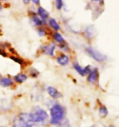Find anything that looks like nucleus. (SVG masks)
Here are the masks:
<instances>
[{
    "mask_svg": "<svg viewBox=\"0 0 119 127\" xmlns=\"http://www.w3.org/2000/svg\"><path fill=\"white\" fill-rule=\"evenodd\" d=\"M99 79V71L96 68L92 69L87 75V81L90 84H95Z\"/></svg>",
    "mask_w": 119,
    "mask_h": 127,
    "instance_id": "6",
    "label": "nucleus"
},
{
    "mask_svg": "<svg viewBox=\"0 0 119 127\" xmlns=\"http://www.w3.org/2000/svg\"><path fill=\"white\" fill-rule=\"evenodd\" d=\"M109 127H115V126H113V125H109Z\"/></svg>",
    "mask_w": 119,
    "mask_h": 127,
    "instance_id": "25",
    "label": "nucleus"
},
{
    "mask_svg": "<svg viewBox=\"0 0 119 127\" xmlns=\"http://www.w3.org/2000/svg\"><path fill=\"white\" fill-rule=\"evenodd\" d=\"M54 39H55L56 41V42H58L59 44H63V43H64V38L62 37V35H61L60 34L56 33L55 34H54Z\"/></svg>",
    "mask_w": 119,
    "mask_h": 127,
    "instance_id": "15",
    "label": "nucleus"
},
{
    "mask_svg": "<svg viewBox=\"0 0 119 127\" xmlns=\"http://www.w3.org/2000/svg\"><path fill=\"white\" fill-rule=\"evenodd\" d=\"M0 85L2 87H9L13 85V80L10 77H2L0 79Z\"/></svg>",
    "mask_w": 119,
    "mask_h": 127,
    "instance_id": "8",
    "label": "nucleus"
},
{
    "mask_svg": "<svg viewBox=\"0 0 119 127\" xmlns=\"http://www.w3.org/2000/svg\"><path fill=\"white\" fill-rule=\"evenodd\" d=\"M38 14L40 17L42 19H46L48 17V16H49V13H48L47 11H46L43 7H40L39 9H38Z\"/></svg>",
    "mask_w": 119,
    "mask_h": 127,
    "instance_id": "13",
    "label": "nucleus"
},
{
    "mask_svg": "<svg viewBox=\"0 0 119 127\" xmlns=\"http://www.w3.org/2000/svg\"><path fill=\"white\" fill-rule=\"evenodd\" d=\"M62 5H63V1L62 0H56V7L58 10L61 9Z\"/></svg>",
    "mask_w": 119,
    "mask_h": 127,
    "instance_id": "18",
    "label": "nucleus"
},
{
    "mask_svg": "<svg viewBox=\"0 0 119 127\" xmlns=\"http://www.w3.org/2000/svg\"><path fill=\"white\" fill-rule=\"evenodd\" d=\"M56 61H57V63L60 65V66H66V65H68L69 63V58L68 55L62 53V54L59 55L57 57Z\"/></svg>",
    "mask_w": 119,
    "mask_h": 127,
    "instance_id": "7",
    "label": "nucleus"
},
{
    "mask_svg": "<svg viewBox=\"0 0 119 127\" xmlns=\"http://www.w3.org/2000/svg\"><path fill=\"white\" fill-rule=\"evenodd\" d=\"M27 79H28V76H27L25 73H19V74L14 76V80L19 84L24 83L25 81H26Z\"/></svg>",
    "mask_w": 119,
    "mask_h": 127,
    "instance_id": "10",
    "label": "nucleus"
},
{
    "mask_svg": "<svg viewBox=\"0 0 119 127\" xmlns=\"http://www.w3.org/2000/svg\"><path fill=\"white\" fill-rule=\"evenodd\" d=\"M47 92L48 95L52 99H59L62 97V94L57 89L53 87V86H47Z\"/></svg>",
    "mask_w": 119,
    "mask_h": 127,
    "instance_id": "5",
    "label": "nucleus"
},
{
    "mask_svg": "<svg viewBox=\"0 0 119 127\" xmlns=\"http://www.w3.org/2000/svg\"><path fill=\"white\" fill-rule=\"evenodd\" d=\"M99 113L100 115V117H105L109 113V111H108V108L106 107V106L104 105H100L99 107Z\"/></svg>",
    "mask_w": 119,
    "mask_h": 127,
    "instance_id": "14",
    "label": "nucleus"
},
{
    "mask_svg": "<svg viewBox=\"0 0 119 127\" xmlns=\"http://www.w3.org/2000/svg\"><path fill=\"white\" fill-rule=\"evenodd\" d=\"M10 58L12 59V60H13L14 62H16L17 63L20 64V65H23L24 63H25V61L23 60L22 58H19V57H16V56H11Z\"/></svg>",
    "mask_w": 119,
    "mask_h": 127,
    "instance_id": "16",
    "label": "nucleus"
},
{
    "mask_svg": "<svg viewBox=\"0 0 119 127\" xmlns=\"http://www.w3.org/2000/svg\"><path fill=\"white\" fill-rule=\"evenodd\" d=\"M49 24L51 25V26L52 27L54 30H56V31H58V30L60 29V26L57 24V22L54 20V19H51V20L49 21Z\"/></svg>",
    "mask_w": 119,
    "mask_h": 127,
    "instance_id": "17",
    "label": "nucleus"
},
{
    "mask_svg": "<svg viewBox=\"0 0 119 127\" xmlns=\"http://www.w3.org/2000/svg\"><path fill=\"white\" fill-rule=\"evenodd\" d=\"M60 49H62L64 52H67L68 51V45H67L65 43H63V44H60Z\"/></svg>",
    "mask_w": 119,
    "mask_h": 127,
    "instance_id": "19",
    "label": "nucleus"
},
{
    "mask_svg": "<svg viewBox=\"0 0 119 127\" xmlns=\"http://www.w3.org/2000/svg\"><path fill=\"white\" fill-rule=\"evenodd\" d=\"M93 1H100V0H93Z\"/></svg>",
    "mask_w": 119,
    "mask_h": 127,
    "instance_id": "26",
    "label": "nucleus"
},
{
    "mask_svg": "<svg viewBox=\"0 0 119 127\" xmlns=\"http://www.w3.org/2000/svg\"><path fill=\"white\" fill-rule=\"evenodd\" d=\"M86 52L91 58H93L97 62H104L107 59L106 56H104V54L99 53V51L94 49L92 48H86Z\"/></svg>",
    "mask_w": 119,
    "mask_h": 127,
    "instance_id": "4",
    "label": "nucleus"
},
{
    "mask_svg": "<svg viewBox=\"0 0 119 127\" xmlns=\"http://www.w3.org/2000/svg\"><path fill=\"white\" fill-rule=\"evenodd\" d=\"M73 66H74V68L75 71H76L79 75H82V76H85V75H86L85 71H84V68L81 66L78 63H74V64H73Z\"/></svg>",
    "mask_w": 119,
    "mask_h": 127,
    "instance_id": "12",
    "label": "nucleus"
},
{
    "mask_svg": "<svg viewBox=\"0 0 119 127\" xmlns=\"http://www.w3.org/2000/svg\"><path fill=\"white\" fill-rule=\"evenodd\" d=\"M49 112V124L51 126H59L65 119V108L59 102H53L50 107Z\"/></svg>",
    "mask_w": 119,
    "mask_h": 127,
    "instance_id": "1",
    "label": "nucleus"
},
{
    "mask_svg": "<svg viewBox=\"0 0 119 127\" xmlns=\"http://www.w3.org/2000/svg\"><path fill=\"white\" fill-rule=\"evenodd\" d=\"M23 1V2L25 4H28V3H29V2H30V0H22Z\"/></svg>",
    "mask_w": 119,
    "mask_h": 127,
    "instance_id": "23",
    "label": "nucleus"
},
{
    "mask_svg": "<svg viewBox=\"0 0 119 127\" xmlns=\"http://www.w3.org/2000/svg\"><path fill=\"white\" fill-rule=\"evenodd\" d=\"M29 118L34 125L45 126L49 121V114L41 107H35L29 112Z\"/></svg>",
    "mask_w": 119,
    "mask_h": 127,
    "instance_id": "2",
    "label": "nucleus"
},
{
    "mask_svg": "<svg viewBox=\"0 0 119 127\" xmlns=\"http://www.w3.org/2000/svg\"><path fill=\"white\" fill-rule=\"evenodd\" d=\"M0 55H2V56H3V57H7V53L5 52V51L2 49V48H0Z\"/></svg>",
    "mask_w": 119,
    "mask_h": 127,
    "instance_id": "21",
    "label": "nucleus"
},
{
    "mask_svg": "<svg viewBox=\"0 0 119 127\" xmlns=\"http://www.w3.org/2000/svg\"><path fill=\"white\" fill-rule=\"evenodd\" d=\"M43 19H42L39 16H37V15H34L33 17L31 18V21L32 23L34 24L35 26H42L43 24Z\"/></svg>",
    "mask_w": 119,
    "mask_h": 127,
    "instance_id": "11",
    "label": "nucleus"
},
{
    "mask_svg": "<svg viewBox=\"0 0 119 127\" xmlns=\"http://www.w3.org/2000/svg\"><path fill=\"white\" fill-rule=\"evenodd\" d=\"M39 34L40 36H43V35H45V31H44V30H43L42 28H40L39 30Z\"/></svg>",
    "mask_w": 119,
    "mask_h": 127,
    "instance_id": "20",
    "label": "nucleus"
},
{
    "mask_svg": "<svg viewBox=\"0 0 119 127\" xmlns=\"http://www.w3.org/2000/svg\"><path fill=\"white\" fill-rule=\"evenodd\" d=\"M2 1V0H0V3H1V2Z\"/></svg>",
    "mask_w": 119,
    "mask_h": 127,
    "instance_id": "27",
    "label": "nucleus"
},
{
    "mask_svg": "<svg viewBox=\"0 0 119 127\" xmlns=\"http://www.w3.org/2000/svg\"><path fill=\"white\" fill-rule=\"evenodd\" d=\"M55 48H56V44H51L50 45L45 46V47L43 48V52H44L46 54H47V55L53 56Z\"/></svg>",
    "mask_w": 119,
    "mask_h": 127,
    "instance_id": "9",
    "label": "nucleus"
},
{
    "mask_svg": "<svg viewBox=\"0 0 119 127\" xmlns=\"http://www.w3.org/2000/svg\"><path fill=\"white\" fill-rule=\"evenodd\" d=\"M13 127H34V125L31 122L29 112H23L15 119Z\"/></svg>",
    "mask_w": 119,
    "mask_h": 127,
    "instance_id": "3",
    "label": "nucleus"
},
{
    "mask_svg": "<svg viewBox=\"0 0 119 127\" xmlns=\"http://www.w3.org/2000/svg\"><path fill=\"white\" fill-rule=\"evenodd\" d=\"M2 5L0 3V11H2Z\"/></svg>",
    "mask_w": 119,
    "mask_h": 127,
    "instance_id": "24",
    "label": "nucleus"
},
{
    "mask_svg": "<svg viewBox=\"0 0 119 127\" xmlns=\"http://www.w3.org/2000/svg\"><path fill=\"white\" fill-rule=\"evenodd\" d=\"M32 2H33L34 4H39V2H40V0H32Z\"/></svg>",
    "mask_w": 119,
    "mask_h": 127,
    "instance_id": "22",
    "label": "nucleus"
}]
</instances>
